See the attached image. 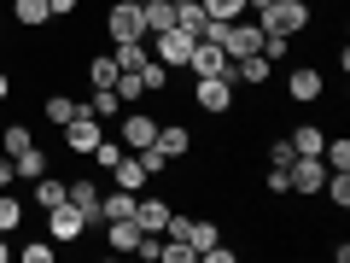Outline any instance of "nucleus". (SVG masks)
Returning a JSON list of instances; mask_svg holds the SVG:
<instances>
[{
  "label": "nucleus",
  "instance_id": "f257e3e1",
  "mask_svg": "<svg viewBox=\"0 0 350 263\" xmlns=\"http://www.w3.org/2000/svg\"><path fill=\"white\" fill-rule=\"evenodd\" d=\"M310 12H315L310 0H269L257 12V24L275 29V36H298V29H310Z\"/></svg>",
  "mask_w": 350,
  "mask_h": 263
},
{
  "label": "nucleus",
  "instance_id": "f03ea898",
  "mask_svg": "<svg viewBox=\"0 0 350 263\" xmlns=\"http://www.w3.org/2000/svg\"><path fill=\"white\" fill-rule=\"evenodd\" d=\"M105 36L117 41H146V6H135V0H117V6H105Z\"/></svg>",
  "mask_w": 350,
  "mask_h": 263
},
{
  "label": "nucleus",
  "instance_id": "7ed1b4c3",
  "mask_svg": "<svg viewBox=\"0 0 350 263\" xmlns=\"http://www.w3.org/2000/svg\"><path fill=\"white\" fill-rule=\"evenodd\" d=\"M216 47H222L228 59H251V53H262V24L257 18H234V24H222Z\"/></svg>",
  "mask_w": 350,
  "mask_h": 263
},
{
  "label": "nucleus",
  "instance_id": "20e7f679",
  "mask_svg": "<svg viewBox=\"0 0 350 263\" xmlns=\"http://www.w3.org/2000/svg\"><path fill=\"white\" fill-rule=\"evenodd\" d=\"M234 64H228V76H199V82H193V105H199V112H211V117H222L228 105H234Z\"/></svg>",
  "mask_w": 350,
  "mask_h": 263
},
{
  "label": "nucleus",
  "instance_id": "39448f33",
  "mask_svg": "<svg viewBox=\"0 0 350 263\" xmlns=\"http://www.w3.org/2000/svg\"><path fill=\"white\" fill-rule=\"evenodd\" d=\"M193 47H199V36H187V29L175 24V29H158V36H152V59L158 64H181V71H187V59H193Z\"/></svg>",
  "mask_w": 350,
  "mask_h": 263
},
{
  "label": "nucleus",
  "instance_id": "423d86ee",
  "mask_svg": "<svg viewBox=\"0 0 350 263\" xmlns=\"http://www.w3.org/2000/svg\"><path fill=\"white\" fill-rule=\"evenodd\" d=\"M286 181H292V193H321V181H327V164H321V152H298V158L286 164Z\"/></svg>",
  "mask_w": 350,
  "mask_h": 263
},
{
  "label": "nucleus",
  "instance_id": "0eeeda50",
  "mask_svg": "<svg viewBox=\"0 0 350 263\" xmlns=\"http://www.w3.org/2000/svg\"><path fill=\"white\" fill-rule=\"evenodd\" d=\"M82 234H88V223H82V211H76L70 199L47 211V240L53 246H70V240H82Z\"/></svg>",
  "mask_w": 350,
  "mask_h": 263
},
{
  "label": "nucleus",
  "instance_id": "6e6552de",
  "mask_svg": "<svg viewBox=\"0 0 350 263\" xmlns=\"http://www.w3.org/2000/svg\"><path fill=\"white\" fill-rule=\"evenodd\" d=\"M100 140H105V123H100V117L76 112L70 123H64V147H70V152H94V147H100Z\"/></svg>",
  "mask_w": 350,
  "mask_h": 263
},
{
  "label": "nucleus",
  "instance_id": "1a4fd4ad",
  "mask_svg": "<svg viewBox=\"0 0 350 263\" xmlns=\"http://www.w3.org/2000/svg\"><path fill=\"white\" fill-rule=\"evenodd\" d=\"M152 147L163 152V164H175V158H187V152H193V129H187V123H158Z\"/></svg>",
  "mask_w": 350,
  "mask_h": 263
},
{
  "label": "nucleus",
  "instance_id": "9d476101",
  "mask_svg": "<svg viewBox=\"0 0 350 263\" xmlns=\"http://www.w3.org/2000/svg\"><path fill=\"white\" fill-rule=\"evenodd\" d=\"M152 135H158V117H152V112H129V105H123V135H117V140H123L129 152H140V147H152Z\"/></svg>",
  "mask_w": 350,
  "mask_h": 263
},
{
  "label": "nucleus",
  "instance_id": "9b49d317",
  "mask_svg": "<svg viewBox=\"0 0 350 263\" xmlns=\"http://www.w3.org/2000/svg\"><path fill=\"white\" fill-rule=\"evenodd\" d=\"M321 88H327V76L315 71V64H298V71L286 76V100H298V105H310V100H321Z\"/></svg>",
  "mask_w": 350,
  "mask_h": 263
},
{
  "label": "nucleus",
  "instance_id": "f8f14e48",
  "mask_svg": "<svg viewBox=\"0 0 350 263\" xmlns=\"http://www.w3.org/2000/svg\"><path fill=\"white\" fill-rule=\"evenodd\" d=\"M228 64H234V59H228L216 41H199V47H193V59H187V71H193V76H228Z\"/></svg>",
  "mask_w": 350,
  "mask_h": 263
},
{
  "label": "nucleus",
  "instance_id": "ddd939ff",
  "mask_svg": "<svg viewBox=\"0 0 350 263\" xmlns=\"http://www.w3.org/2000/svg\"><path fill=\"white\" fill-rule=\"evenodd\" d=\"M64 199L82 211L88 228H100V223H105V216H100V188H94V181H70V188H64Z\"/></svg>",
  "mask_w": 350,
  "mask_h": 263
},
{
  "label": "nucleus",
  "instance_id": "4468645a",
  "mask_svg": "<svg viewBox=\"0 0 350 263\" xmlns=\"http://www.w3.org/2000/svg\"><path fill=\"white\" fill-rule=\"evenodd\" d=\"M163 223H170V205L163 199H140L135 193V228L140 234H163Z\"/></svg>",
  "mask_w": 350,
  "mask_h": 263
},
{
  "label": "nucleus",
  "instance_id": "2eb2a0df",
  "mask_svg": "<svg viewBox=\"0 0 350 263\" xmlns=\"http://www.w3.org/2000/svg\"><path fill=\"white\" fill-rule=\"evenodd\" d=\"M111 175H117V188H129V193H140V188L152 181V175H146V164H140L135 152H123V158L111 164Z\"/></svg>",
  "mask_w": 350,
  "mask_h": 263
},
{
  "label": "nucleus",
  "instance_id": "dca6fc26",
  "mask_svg": "<svg viewBox=\"0 0 350 263\" xmlns=\"http://www.w3.org/2000/svg\"><path fill=\"white\" fill-rule=\"evenodd\" d=\"M100 228H105V246H111V251H135V246H140L135 216H123V223H100Z\"/></svg>",
  "mask_w": 350,
  "mask_h": 263
},
{
  "label": "nucleus",
  "instance_id": "f3484780",
  "mask_svg": "<svg viewBox=\"0 0 350 263\" xmlns=\"http://www.w3.org/2000/svg\"><path fill=\"white\" fill-rule=\"evenodd\" d=\"M76 112H82V105H76L70 94H64V88H59V94H47V105H41V117H47L53 129H64V123H70Z\"/></svg>",
  "mask_w": 350,
  "mask_h": 263
},
{
  "label": "nucleus",
  "instance_id": "a211bd4d",
  "mask_svg": "<svg viewBox=\"0 0 350 263\" xmlns=\"http://www.w3.org/2000/svg\"><path fill=\"white\" fill-rule=\"evenodd\" d=\"M234 82L262 88V82H269V59H262V53H251V59H234Z\"/></svg>",
  "mask_w": 350,
  "mask_h": 263
},
{
  "label": "nucleus",
  "instance_id": "6ab92c4d",
  "mask_svg": "<svg viewBox=\"0 0 350 263\" xmlns=\"http://www.w3.org/2000/svg\"><path fill=\"white\" fill-rule=\"evenodd\" d=\"M82 112H88V117H100V123H105V117H117V112H123V94H117V88H94V100H88Z\"/></svg>",
  "mask_w": 350,
  "mask_h": 263
},
{
  "label": "nucleus",
  "instance_id": "aec40b11",
  "mask_svg": "<svg viewBox=\"0 0 350 263\" xmlns=\"http://www.w3.org/2000/svg\"><path fill=\"white\" fill-rule=\"evenodd\" d=\"M12 18H18L24 29H41L53 12H47V0H12Z\"/></svg>",
  "mask_w": 350,
  "mask_h": 263
},
{
  "label": "nucleus",
  "instance_id": "412c9836",
  "mask_svg": "<svg viewBox=\"0 0 350 263\" xmlns=\"http://www.w3.org/2000/svg\"><path fill=\"white\" fill-rule=\"evenodd\" d=\"M111 59H117V71H140V64H146L152 53H146V41H117V47H111Z\"/></svg>",
  "mask_w": 350,
  "mask_h": 263
},
{
  "label": "nucleus",
  "instance_id": "4be33fe9",
  "mask_svg": "<svg viewBox=\"0 0 350 263\" xmlns=\"http://www.w3.org/2000/svg\"><path fill=\"white\" fill-rule=\"evenodd\" d=\"M29 188H36V205H41V211H53V205H64V188H70V181H53V175H36Z\"/></svg>",
  "mask_w": 350,
  "mask_h": 263
},
{
  "label": "nucleus",
  "instance_id": "5701e85b",
  "mask_svg": "<svg viewBox=\"0 0 350 263\" xmlns=\"http://www.w3.org/2000/svg\"><path fill=\"white\" fill-rule=\"evenodd\" d=\"M175 29V0H146V36Z\"/></svg>",
  "mask_w": 350,
  "mask_h": 263
},
{
  "label": "nucleus",
  "instance_id": "b1692460",
  "mask_svg": "<svg viewBox=\"0 0 350 263\" xmlns=\"http://www.w3.org/2000/svg\"><path fill=\"white\" fill-rule=\"evenodd\" d=\"M100 216H105V223H123V216H135V193L117 188L111 199H100Z\"/></svg>",
  "mask_w": 350,
  "mask_h": 263
},
{
  "label": "nucleus",
  "instance_id": "393cba45",
  "mask_svg": "<svg viewBox=\"0 0 350 263\" xmlns=\"http://www.w3.org/2000/svg\"><path fill=\"white\" fill-rule=\"evenodd\" d=\"M12 170L24 175V181H36V175H47V152H36V147H24V152H18V158H12Z\"/></svg>",
  "mask_w": 350,
  "mask_h": 263
},
{
  "label": "nucleus",
  "instance_id": "a878e982",
  "mask_svg": "<svg viewBox=\"0 0 350 263\" xmlns=\"http://www.w3.org/2000/svg\"><path fill=\"white\" fill-rule=\"evenodd\" d=\"M175 24L187 29V36H199V29H204V6H199V0H175Z\"/></svg>",
  "mask_w": 350,
  "mask_h": 263
},
{
  "label": "nucleus",
  "instance_id": "bb28decb",
  "mask_svg": "<svg viewBox=\"0 0 350 263\" xmlns=\"http://www.w3.org/2000/svg\"><path fill=\"white\" fill-rule=\"evenodd\" d=\"M88 82H94V88H111V82H117V59H111V53L88 59Z\"/></svg>",
  "mask_w": 350,
  "mask_h": 263
},
{
  "label": "nucleus",
  "instance_id": "cd10ccee",
  "mask_svg": "<svg viewBox=\"0 0 350 263\" xmlns=\"http://www.w3.org/2000/svg\"><path fill=\"white\" fill-rule=\"evenodd\" d=\"M140 88H146V94H163V88H170V64L146 59V64H140Z\"/></svg>",
  "mask_w": 350,
  "mask_h": 263
},
{
  "label": "nucleus",
  "instance_id": "c85d7f7f",
  "mask_svg": "<svg viewBox=\"0 0 350 263\" xmlns=\"http://www.w3.org/2000/svg\"><path fill=\"white\" fill-rule=\"evenodd\" d=\"M321 164L327 170H350V140L338 135V140H321Z\"/></svg>",
  "mask_w": 350,
  "mask_h": 263
},
{
  "label": "nucleus",
  "instance_id": "c756f323",
  "mask_svg": "<svg viewBox=\"0 0 350 263\" xmlns=\"http://www.w3.org/2000/svg\"><path fill=\"white\" fill-rule=\"evenodd\" d=\"M204 18H222V24H234V18H245V0H199Z\"/></svg>",
  "mask_w": 350,
  "mask_h": 263
},
{
  "label": "nucleus",
  "instance_id": "7c9ffc66",
  "mask_svg": "<svg viewBox=\"0 0 350 263\" xmlns=\"http://www.w3.org/2000/svg\"><path fill=\"white\" fill-rule=\"evenodd\" d=\"M216 240H222V228H216V223H199V216H193V228H187V246H193V251H204V246H216Z\"/></svg>",
  "mask_w": 350,
  "mask_h": 263
},
{
  "label": "nucleus",
  "instance_id": "2f4dec72",
  "mask_svg": "<svg viewBox=\"0 0 350 263\" xmlns=\"http://www.w3.org/2000/svg\"><path fill=\"white\" fill-rule=\"evenodd\" d=\"M286 140H292V152H321V140H327V135H321L315 123H304V129H292Z\"/></svg>",
  "mask_w": 350,
  "mask_h": 263
},
{
  "label": "nucleus",
  "instance_id": "473e14b6",
  "mask_svg": "<svg viewBox=\"0 0 350 263\" xmlns=\"http://www.w3.org/2000/svg\"><path fill=\"white\" fill-rule=\"evenodd\" d=\"M18 223H24V205L6 199V188H0V234H18Z\"/></svg>",
  "mask_w": 350,
  "mask_h": 263
},
{
  "label": "nucleus",
  "instance_id": "72a5a7b5",
  "mask_svg": "<svg viewBox=\"0 0 350 263\" xmlns=\"http://www.w3.org/2000/svg\"><path fill=\"white\" fill-rule=\"evenodd\" d=\"M0 147H6V152L18 158V152H24V147H36V140H29V129H24V123H6V135H0Z\"/></svg>",
  "mask_w": 350,
  "mask_h": 263
},
{
  "label": "nucleus",
  "instance_id": "f704fd0d",
  "mask_svg": "<svg viewBox=\"0 0 350 263\" xmlns=\"http://www.w3.org/2000/svg\"><path fill=\"white\" fill-rule=\"evenodd\" d=\"M292 53V36H275V29H262V59H286Z\"/></svg>",
  "mask_w": 350,
  "mask_h": 263
},
{
  "label": "nucleus",
  "instance_id": "c9c22d12",
  "mask_svg": "<svg viewBox=\"0 0 350 263\" xmlns=\"http://www.w3.org/2000/svg\"><path fill=\"white\" fill-rule=\"evenodd\" d=\"M123 152H129V147H123V140H100V147L88 152V158H94V164H105V170H111V164H117V158H123Z\"/></svg>",
  "mask_w": 350,
  "mask_h": 263
},
{
  "label": "nucleus",
  "instance_id": "e433bc0d",
  "mask_svg": "<svg viewBox=\"0 0 350 263\" xmlns=\"http://www.w3.org/2000/svg\"><path fill=\"white\" fill-rule=\"evenodd\" d=\"M158 258H163V263H199V251H193L187 240H170V246H163Z\"/></svg>",
  "mask_w": 350,
  "mask_h": 263
},
{
  "label": "nucleus",
  "instance_id": "4c0bfd02",
  "mask_svg": "<svg viewBox=\"0 0 350 263\" xmlns=\"http://www.w3.org/2000/svg\"><path fill=\"white\" fill-rule=\"evenodd\" d=\"M59 251H53V240H29L24 246V263H53Z\"/></svg>",
  "mask_w": 350,
  "mask_h": 263
},
{
  "label": "nucleus",
  "instance_id": "58836bf2",
  "mask_svg": "<svg viewBox=\"0 0 350 263\" xmlns=\"http://www.w3.org/2000/svg\"><path fill=\"white\" fill-rule=\"evenodd\" d=\"M262 181H269V193H292V181H286V170H280V164H269V175H262Z\"/></svg>",
  "mask_w": 350,
  "mask_h": 263
},
{
  "label": "nucleus",
  "instance_id": "ea45409f",
  "mask_svg": "<svg viewBox=\"0 0 350 263\" xmlns=\"http://www.w3.org/2000/svg\"><path fill=\"white\" fill-rule=\"evenodd\" d=\"M292 158H298V152H292V140H275V147H269V164H280V170H286Z\"/></svg>",
  "mask_w": 350,
  "mask_h": 263
},
{
  "label": "nucleus",
  "instance_id": "a19ab883",
  "mask_svg": "<svg viewBox=\"0 0 350 263\" xmlns=\"http://www.w3.org/2000/svg\"><path fill=\"white\" fill-rule=\"evenodd\" d=\"M76 6H82V0H47V12H53V18H64V12H76Z\"/></svg>",
  "mask_w": 350,
  "mask_h": 263
},
{
  "label": "nucleus",
  "instance_id": "79ce46f5",
  "mask_svg": "<svg viewBox=\"0 0 350 263\" xmlns=\"http://www.w3.org/2000/svg\"><path fill=\"white\" fill-rule=\"evenodd\" d=\"M18 181V170H12V158H0V188H12Z\"/></svg>",
  "mask_w": 350,
  "mask_h": 263
},
{
  "label": "nucleus",
  "instance_id": "37998d69",
  "mask_svg": "<svg viewBox=\"0 0 350 263\" xmlns=\"http://www.w3.org/2000/svg\"><path fill=\"white\" fill-rule=\"evenodd\" d=\"M0 263H12V240L6 234H0Z\"/></svg>",
  "mask_w": 350,
  "mask_h": 263
},
{
  "label": "nucleus",
  "instance_id": "c03bdc74",
  "mask_svg": "<svg viewBox=\"0 0 350 263\" xmlns=\"http://www.w3.org/2000/svg\"><path fill=\"white\" fill-rule=\"evenodd\" d=\"M6 94H12V76H6V71H0V100H6Z\"/></svg>",
  "mask_w": 350,
  "mask_h": 263
},
{
  "label": "nucleus",
  "instance_id": "a18cd8bd",
  "mask_svg": "<svg viewBox=\"0 0 350 263\" xmlns=\"http://www.w3.org/2000/svg\"><path fill=\"white\" fill-rule=\"evenodd\" d=\"M262 6H269V0H245V12H262Z\"/></svg>",
  "mask_w": 350,
  "mask_h": 263
},
{
  "label": "nucleus",
  "instance_id": "49530a36",
  "mask_svg": "<svg viewBox=\"0 0 350 263\" xmlns=\"http://www.w3.org/2000/svg\"><path fill=\"white\" fill-rule=\"evenodd\" d=\"M135 6H146V0H135Z\"/></svg>",
  "mask_w": 350,
  "mask_h": 263
}]
</instances>
